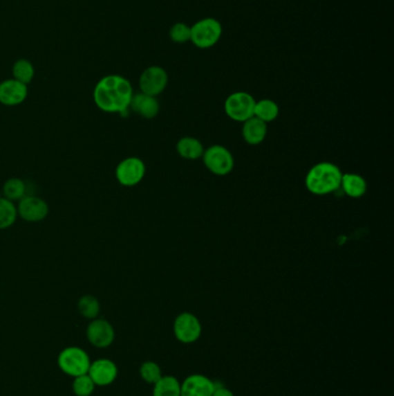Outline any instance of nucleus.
Listing matches in <instances>:
<instances>
[{
    "label": "nucleus",
    "mask_w": 394,
    "mask_h": 396,
    "mask_svg": "<svg viewBox=\"0 0 394 396\" xmlns=\"http://www.w3.org/2000/svg\"><path fill=\"white\" fill-rule=\"evenodd\" d=\"M18 217V210L8 198H0V230L11 227Z\"/></svg>",
    "instance_id": "nucleus-23"
},
{
    "label": "nucleus",
    "mask_w": 394,
    "mask_h": 396,
    "mask_svg": "<svg viewBox=\"0 0 394 396\" xmlns=\"http://www.w3.org/2000/svg\"><path fill=\"white\" fill-rule=\"evenodd\" d=\"M212 396H235V394L228 387L222 385L221 382L215 381L214 393Z\"/></svg>",
    "instance_id": "nucleus-28"
},
{
    "label": "nucleus",
    "mask_w": 394,
    "mask_h": 396,
    "mask_svg": "<svg viewBox=\"0 0 394 396\" xmlns=\"http://www.w3.org/2000/svg\"><path fill=\"white\" fill-rule=\"evenodd\" d=\"M132 98V85L122 75H106L94 89V102L99 109L106 113H120V115L127 113Z\"/></svg>",
    "instance_id": "nucleus-1"
},
{
    "label": "nucleus",
    "mask_w": 394,
    "mask_h": 396,
    "mask_svg": "<svg viewBox=\"0 0 394 396\" xmlns=\"http://www.w3.org/2000/svg\"><path fill=\"white\" fill-rule=\"evenodd\" d=\"M130 108L141 117L151 120L158 116L160 111V103L156 96L138 93V94H133V98L131 100Z\"/></svg>",
    "instance_id": "nucleus-15"
},
{
    "label": "nucleus",
    "mask_w": 394,
    "mask_h": 396,
    "mask_svg": "<svg viewBox=\"0 0 394 396\" xmlns=\"http://www.w3.org/2000/svg\"><path fill=\"white\" fill-rule=\"evenodd\" d=\"M95 384L88 375L77 377L72 382V390L77 396H91L95 390Z\"/></svg>",
    "instance_id": "nucleus-26"
},
{
    "label": "nucleus",
    "mask_w": 394,
    "mask_h": 396,
    "mask_svg": "<svg viewBox=\"0 0 394 396\" xmlns=\"http://www.w3.org/2000/svg\"><path fill=\"white\" fill-rule=\"evenodd\" d=\"M17 210L22 219L30 222V223H36V222L46 219L49 213V206L42 198L27 196L20 199Z\"/></svg>",
    "instance_id": "nucleus-12"
},
{
    "label": "nucleus",
    "mask_w": 394,
    "mask_h": 396,
    "mask_svg": "<svg viewBox=\"0 0 394 396\" xmlns=\"http://www.w3.org/2000/svg\"><path fill=\"white\" fill-rule=\"evenodd\" d=\"M242 135L247 144L259 145L264 142L268 135V124L259 120L257 117H251L245 120L242 127Z\"/></svg>",
    "instance_id": "nucleus-16"
},
{
    "label": "nucleus",
    "mask_w": 394,
    "mask_h": 396,
    "mask_svg": "<svg viewBox=\"0 0 394 396\" xmlns=\"http://www.w3.org/2000/svg\"><path fill=\"white\" fill-rule=\"evenodd\" d=\"M28 96V87L25 84L8 79L0 82V103L4 106H18L21 105Z\"/></svg>",
    "instance_id": "nucleus-14"
},
{
    "label": "nucleus",
    "mask_w": 394,
    "mask_h": 396,
    "mask_svg": "<svg viewBox=\"0 0 394 396\" xmlns=\"http://www.w3.org/2000/svg\"><path fill=\"white\" fill-rule=\"evenodd\" d=\"M86 336L93 347L106 349L115 341V328L106 318H94L86 329Z\"/></svg>",
    "instance_id": "nucleus-9"
},
{
    "label": "nucleus",
    "mask_w": 394,
    "mask_h": 396,
    "mask_svg": "<svg viewBox=\"0 0 394 396\" xmlns=\"http://www.w3.org/2000/svg\"><path fill=\"white\" fill-rule=\"evenodd\" d=\"M177 153L187 160H197L204 154V146L200 141L194 137L180 139L176 146Z\"/></svg>",
    "instance_id": "nucleus-18"
},
{
    "label": "nucleus",
    "mask_w": 394,
    "mask_h": 396,
    "mask_svg": "<svg viewBox=\"0 0 394 396\" xmlns=\"http://www.w3.org/2000/svg\"><path fill=\"white\" fill-rule=\"evenodd\" d=\"M342 172L332 163H319L310 168L306 177V187L313 195L332 194L341 184Z\"/></svg>",
    "instance_id": "nucleus-2"
},
{
    "label": "nucleus",
    "mask_w": 394,
    "mask_h": 396,
    "mask_svg": "<svg viewBox=\"0 0 394 396\" xmlns=\"http://www.w3.org/2000/svg\"><path fill=\"white\" fill-rule=\"evenodd\" d=\"M280 113L279 106L273 100L263 99L256 102L254 116L268 124V122L276 120Z\"/></svg>",
    "instance_id": "nucleus-20"
},
{
    "label": "nucleus",
    "mask_w": 394,
    "mask_h": 396,
    "mask_svg": "<svg viewBox=\"0 0 394 396\" xmlns=\"http://www.w3.org/2000/svg\"><path fill=\"white\" fill-rule=\"evenodd\" d=\"M256 100L247 92H235L225 99V111L227 116L236 122H245L254 117Z\"/></svg>",
    "instance_id": "nucleus-6"
},
{
    "label": "nucleus",
    "mask_w": 394,
    "mask_h": 396,
    "mask_svg": "<svg viewBox=\"0 0 394 396\" xmlns=\"http://www.w3.org/2000/svg\"><path fill=\"white\" fill-rule=\"evenodd\" d=\"M87 375L91 377L95 386L106 387L116 381L117 377H118V368H117L116 363L111 359L100 358L91 363Z\"/></svg>",
    "instance_id": "nucleus-11"
},
{
    "label": "nucleus",
    "mask_w": 394,
    "mask_h": 396,
    "mask_svg": "<svg viewBox=\"0 0 394 396\" xmlns=\"http://www.w3.org/2000/svg\"><path fill=\"white\" fill-rule=\"evenodd\" d=\"M340 188H342L344 192L349 197L359 198L366 194L368 184H366L364 177H361L359 174H342Z\"/></svg>",
    "instance_id": "nucleus-17"
},
{
    "label": "nucleus",
    "mask_w": 394,
    "mask_h": 396,
    "mask_svg": "<svg viewBox=\"0 0 394 396\" xmlns=\"http://www.w3.org/2000/svg\"><path fill=\"white\" fill-rule=\"evenodd\" d=\"M77 311L84 318L94 320L100 315L101 305L94 296H84L77 301Z\"/></svg>",
    "instance_id": "nucleus-21"
},
{
    "label": "nucleus",
    "mask_w": 394,
    "mask_h": 396,
    "mask_svg": "<svg viewBox=\"0 0 394 396\" xmlns=\"http://www.w3.org/2000/svg\"><path fill=\"white\" fill-rule=\"evenodd\" d=\"M153 386V396H180V381L173 375H162Z\"/></svg>",
    "instance_id": "nucleus-19"
},
{
    "label": "nucleus",
    "mask_w": 394,
    "mask_h": 396,
    "mask_svg": "<svg viewBox=\"0 0 394 396\" xmlns=\"http://www.w3.org/2000/svg\"><path fill=\"white\" fill-rule=\"evenodd\" d=\"M169 37L175 43H187L191 39V27L184 22H177L170 28Z\"/></svg>",
    "instance_id": "nucleus-27"
},
{
    "label": "nucleus",
    "mask_w": 394,
    "mask_h": 396,
    "mask_svg": "<svg viewBox=\"0 0 394 396\" xmlns=\"http://www.w3.org/2000/svg\"><path fill=\"white\" fill-rule=\"evenodd\" d=\"M215 381L206 375L194 373L180 382V396H212Z\"/></svg>",
    "instance_id": "nucleus-13"
},
{
    "label": "nucleus",
    "mask_w": 394,
    "mask_h": 396,
    "mask_svg": "<svg viewBox=\"0 0 394 396\" xmlns=\"http://www.w3.org/2000/svg\"><path fill=\"white\" fill-rule=\"evenodd\" d=\"M173 335L180 343H196L203 334V325L199 318L190 312L177 315L173 325Z\"/></svg>",
    "instance_id": "nucleus-5"
},
{
    "label": "nucleus",
    "mask_w": 394,
    "mask_h": 396,
    "mask_svg": "<svg viewBox=\"0 0 394 396\" xmlns=\"http://www.w3.org/2000/svg\"><path fill=\"white\" fill-rule=\"evenodd\" d=\"M146 174L144 161L137 156L122 160L116 168V179L122 186L133 187L140 183Z\"/></svg>",
    "instance_id": "nucleus-8"
},
{
    "label": "nucleus",
    "mask_w": 394,
    "mask_h": 396,
    "mask_svg": "<svg viewBox=\"0 0 394 396\" xmlns=\"http://www.w3.org/2000/svg\"><path fill=\"white\" fill-rule=\"evenodd\" d=\"M203 159L206 168L218 177L230 173L235 165L232 152L221 145H213L204 151Z\"/></svg>",
    "instance_id": "nucleus-7"
},
{
    "label": "nucleus",
    "mask_w": 394,
    "mask_h": 396,
    "mask_svg": "<svg viewBox=\"0 0 394 396\" xmlns=\"http://www.w3.org/2000/svg\"><path fill=\"white\" fill-rule=\"evenodd\" d=\"M3 191H4L5 198H8L12 202L13 201H20L25 196V182L20 180V179H17V177L10 179V180L5 182Z\"/></svg>",
    "instance_id": "nucleus-25"
},
{
    "label": "nucleus",
    "mask_w": 394,
    "mask_h": 396,
    "mask_svg": "<svg viewBox=\"0 0 394 396\" xmlns=\"http://www.w3.org/2000/svg\"><path fill=\"white\" fill-rule=\"evenodd\" d=\"M12 73H13V79L25 85H28L34 79L35 69L32 66V62L27 60H19L13 65Z\"/></svg>",
    "instance_id": "nucleus-22"
},
{
    "label": "nucleus",
    "mask_w": 394,
    "mask_h": 396,
    "mask_svg": "<svg viewBox=\"0 0 394 396\" xmlns=\"http://www.w3.org/2000/svg\"><path fill=\"white\" fill-rule=\"evenodd\" d=\"M168 85V73L161 66H149L141 73L139 86L141 93L151 96H158Z\"/></svg>",
    "instance_id": "nucleus-10"
},
{
    "label": "nucleus",
    "mask_w": 394,
    "mask_h": 396,
    "mask_svg": "<svg viewBox=\"0 0 394 396\" xmlns=\"http://www.w3.org/2000/svg\"><path fill=\"white\" fill-rule=\"evenodd\" d=\"M222 26L214 18L201 19L191 26V42L199 49H209L220 41Z\"/></svg>",
    "instance_id": "nucleus-4"
},
{
    "label": "nucleus",
    "mask_w": 394,
    "mask_h": 396,
    "mask_svg": "<svg viewBox=\"0 0 394 396\" xmlns=\"http://www.w3.org/2000/svg\"><path fill=\"white\" fill-rule=\"evenodd\" d=\"M91 358L82 348L67 347L60 351L57 358V364L60 371L72 378L88 373Z\"/></svg>",
    "instance_id": "nucleus-3"
},
{
    "label": "nucleus",
    "mask_w": 394,
    "mask_h": 396,
    "mask_svg": "<svg viewBox=\"0 0 394 396\" xmlns=\"http://www.w3.org/2000/svg\"><path fill=\"white\" fill-rule=\"evenodd\" d=\"M139 375L146 384L154 385L162 378V370L158 363L153 361H146L139 368Z\"/></svg>",
    "instance_id": "nucleus-24"
}]
</instances>
